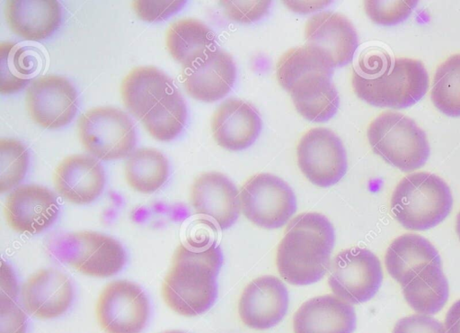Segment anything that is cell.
<instances>
[{
    "instance_id": "1",
    "label": "cell",
    "mask_w": 460,
    "mask_h": 333,
    "mask_svg": "<svg viewBox=\"0 0 460 333\" xmlns=\"http://www.w3.org/2000/svg\"><path fill=\"white\" fill-rule=\"evenodd\" d=\"M222 264L221 248L214 241L180 244L162 284L165 304L185 317L208 310L217 297V278Z\"/></svg>"
},
{
    "instance_id": "2",
    "label": "cell",
    "mask_w": 460,
    "mask_h": 333,
    "mask_svg": "<svg viewBox=\"0 0 460 333\" xmlns=\"http://www.w3.org/2000/svg\"><path fill=\"white\" fill-rule=\"evenodd\" d=\"M351 86L357 96L369 104L404 108L426 94L429 76L418 59L374 50L363 55L353 68Z\"/></svg>"
},
{
    "instance_id": "3",
    "label": "cell",
    "mask_w": 460,
    "mask_h": 333,
    "mask_svg": "<svg viewBox=\"0 0 460 333\" xmlns=\"http://www.w3.org/2000/svg\"><path fill=\"white\" fill-rule=\"evenodd\" d=\"M335 231L327 217L303 212L288 222L276 253L279 275L293 285L318 282L329 271Z\"/></svg>"
},
{
    "instance_id": "4",
    "label": "cell",
    "mask_w": 460,
    "mask_h": 333,
    "mask_svg": "<svg viewBox=\"0 0 460 333\" xmlns=\"http://www.w3.org/2000/svg\"><path fill=\"white\" fill-rule=\"evenodd\" d=\"M391 212L405 229L426 230L449 214L453 196L447 183L437 175L417 172L404 176L393 191Z\"/></svg>"
},
{
    "instance_id": "5",
    "label": "cell",
    "mask_w": 460,
    "mask_h": 333,
    "mask_svg": "<svg viewBox=\"0 0 460 333\" xmlns=\"http://www.w3.org/2000/svg\"><path fill=\"white\" fill-rule=\"evenodd\" d=\"M48 249L59 262L92 277L113 276L122 270L127 261L123 246L98 231L58 234L49 240Z\"/></svg>"
},
{
    "instance_id": "6",
    "label": "cell",
    "mask_w": 460,
    "mask_h": 333,
    "mask_svg": "<svg viewBox=\"0 0 460 333\" xmlns=\"http://www.w3.org/2000/svg\"><path fill=\"white\" fill-rule=\"evenodd\" d=\"M372 150L393 166L413 171L429 158L430 148L425 132L411 118L396 112H384L368 125Z\"/></svg>"
},
{
    "instance_id": "7",
    "label": "cell",
    "mask_w": 460,
    "mask_h": 333,
    "mask_svg": "<svg viewBox=\"0 0 460 333\" xmlns=\"http://www.w3.org/2000/svg\"><path fill=\"white\" fill-rule=\"evenodd\" d=\"M77 133L84 149L99 160L128 157L137 143L135 125L127 112L112 106H99L82 113Z\"/></svg>"
},
{
    "instance_id": "8",
    "label": "cell",
    "mask_w": 460,
    "mask_h": 333,
    "mask_svg": "<svg viewBox=\"0 0 460 333\" xmlns=\"http://www.w3.org/2000/svg\"><path fill=\"white\" fill-rule=\"evenodd\" d=\"M239 196L244 217L266 230L283 227L296 210L292 188L283 179L270 173H259L247 179Z\"/></svg>"
},
{
    "instance_id": "9",
    "label": "cell",
    "mask_w": 460,
    "mask_h": 333,
    "mask_svg": "<svg viewBox=\"0 0 460 333\" xmlns=\"http://www.w3.org/2000/svg\"><path fill=\"white\" fill-rule=\"evenodd\" d=\"M383 281L379 258L365 248L340 251L331 262L328 284L334 295L350 304L372 299Z\"/></svg>"
},
{
    "instance_id": "10",
    "label": "cell",
    "mask_w": 460,
    "mask_h": 333,
    "mask_svg": "<svg viewBox=\"0 0 460 333\" xmlns=\"http://www.w3.org/2000/svg\"><path fill=\"white\" fill-rule=\"evenodd\" d=\"M95 313L105 333H140L149 319L150 302L137 284L116 280L100 292Z\"/></svg>"
},
{
    "instance_id": "11",
    "label": "cell",
    "mask_w": 460,
    "mask_h": 333,
    "mask_svg": "<svg viewBox=\"0 0 460 333\" xmlns=\"http://www.w3.org/2000/svg\"><path fill=\"white\" fill-rule=\"evenodd\" d=\"M297 165L314 184L328 187L346 174V151L341 139L331 130L317 127L308 130L296 146Z\"/></svg>"
},
{
    "instance_id": "12",
    "label": "cell",
    "mask_w": 460,
    "mask_h": 333,
    "mask_svg": "<svg viewBox=\"0 0 460 333\" xmlns=\"http://www.w3.org/2000/svg\"><path fill=\"white\" fill-rule=\"evenodd\" d=\"M25 106L36 124L45 129H58L68 124L75 116L77 92L64 76H41L28 86Z\"/></svg>"
},
{
    "instance_id": "13",
    "label": "cell",
    "mask_w": 460,
    "mask_h": 333,
    "mask_svg": "<svg viewBox=\"0 0 460 333\" xmlns=\"http://www.w3.org/2000/svg\"><path fill=\"white\" fill-rule=\"evenodd\" d=\"M59 205L56 194L36 184H21L6 196L4 215L11 230L35 235L49 229L58 219Z\"/></svg>"
},
{
    "instance_id": "14",
    "label": "cell",
    "mask_w": 460,
    "mask_h": 333,
    "mask_svg": "<svg viewBox=\"0 0 460 333\" xmlns=\"http://www.w3.org/2000/svg\"><path fill=\"white\" fill-rule=\"evenodd\" d=\"M288 308V292L284 283L274 275H261L243 290L238 315L246 327L265 330L279 323Z\"/></svg>"
},
{
    "instance_id": "15",
    "label": "cell",
    "mask_w": 460,
    "mask_h": 333,
    "mask_svg": "<svg viewBox=\"0 0 460 333\" xmlns=\"http://www.w3.org/2000/svg\"><path fill=\"white\" fill-rule=\"evenodd\" d=\"M236 79L233 57L217 47L183 67L182 83L192 98L213 103L225 97Z\"/></svg>"
},
{
    "instance_id": "16",
    "label": "cell",
    "mask_w": 460,
    "mask_h": 333,
    "mask_svg": "<svg viewBox=\"0 0 460 333\" xmlns=\"http://www.w3.org/2000/svg\"><path fill=\"white\" fill-rule=\"evenodd\" d=\"M190 200L197 214L209 220L221 230L232 227L241 212L236 186L219 172L198 176L191 184Z\"/></svg>"
},
{
    "instance_id": "17",
    "label": "cell",
    "mask_w": 460,
    "mask_h": 333,
    "mask_svg": "<svg viewBox=\"0 0 460 333\" xmlns=\"http://www.w3.org/2000/svg\"><path fill=\"white\" fill-rule=\"evenodd\" d=\"M106 183L102 165L87 154L66 157L53 173L57 193L66 202L85 205L94 202L102 193Z\"/></svg>"
},
{
    "instance_id": "18",
    "label": "cell",
    "mask_w": 460,
    "mask_h": 333,
    "mask_svg": "<svg viewBox=\"0 0 460 333\" xmlns=\"http://www.w3.org/2000/svg\"><path fill=\"white\" fill-rule=\"evenodd\" d=\"M21 299L25 310L40 320L63 315L70 307L74 290L70 279L56 268L40 269L22 284Z\"/></svg>"
},
{
    "instance_id": "19",
    "label": "cell",
    "mask_w": 460,
    "mask_h": 333,
    "mask_svg": "<svg viewBox=\"0 0 460 333\" xmlns=\"http://www.w3.org/2000/svg\"><path fill=\"white\" fill-rule=\"evenodd\" d=\"M306 44L320 49L333 68L349 63L358 48L355 27L343 14L322 12L311 16L305 26Z\"/></svg>"
},
{
    "instance_id": "20",
    "label": "cell",
    "mask_w": 460,
    "mask_h": 333,
    "mask_svg": "<svg viewBox=\"0 0 460 333\" xmlns=\"http://www.w3.org/2000/svg\"><path fill=\"white\" fill-rule=\"evenodd\" d=\"M258 111L250 103L230 98L224 101L211 119L216 142L223 148L238 151L250 147L261 130Z\"/></svg>"
},
{
    "instance_id": "21",
    "label": "cell",
    "mask_w": 460,
    "mask_h": 333,
    "mask_svg": "<svg viewBox=\"0 0 460 333\" xmlns=\"http://www.w3.org/2000/svg\"><path fill=\"white\" fill-rule=\"evenodd\" d=\"M356 326L352 304L333 293L305 301L293 317L294 333H353Z\"/></svg>"
},
{
    "instance_id": "22",
    "label": "cell",
    "mask_w": 460,
    "mask_h": 333,
    "mask_svg": "<svg viewBox=\"0 0 460 333\" xmlns=\"http://www.w3.org/2000/svg\"><path fill=\"white\" fill-rule=\"evenodd\" d=\"M333 70H315L293 81L286 89L296 111L306 120L322 122L336 113L340 98L332 81Z\"/></svg>"
},
{
    "instance_id": "23",
    "label": "cell",
    "mask_w": 460,
    "mask_h": 333,
    "mask_svg": "<svg viewBox=\"0 0 460 333\" xmlns=\"http://www.w3.org/2000/svg\"><path fill=\"white\" fill-rule=\"evenodd\" d=\"M4 13L11 31L31 41L49 37L62 20L60 4L55 0H10L5 3Z\"/></svg>"
},
{
    "instance_id": "24",
    "label": "cell",
    "mask_w": 460,
    "mask_h": 333,
    "mask_svg": "<svg viewBox=\"0 0 460 333\" xmlns=\"http://www.w3.org/2000/svg\"><path fill=\"white\" fill-rule=\"evenodd\" d=\"M174 89L171 77L153 66L132 68L120 84L125 107L139 120Z\"/></svg>"
},
{
    "instance_id": "25",
    "label": "cell",
    "mask_w": 460,
    "mask_h": 333,
    "mask_svg": "<svg viewBox=\"0 0 460 333\" xmlns=\"http://www.w3.org/2000/svg\"><path fill=\"white\" fill-rule=\"evenodd\" d=\"M435 262H441L437 248L427 238L414 233L395 238L385 254L386 271L402 287L427 265Z\"/></svg>"
},
{
    "instance_id": "26",
    "label": "cell",
    "mask_w": 460,
    "mask_h": 333,
    "mask_svg": "<svg viewBox=\"0 0 460 333\" xmlns=\"http://www.w3.org/2000/svg\"><path fill=\"white\" fill-rule=\"evenodd\" d=\"M165 40L170 55L182 67L217 48L212 30L194 18H183L172 22L167 29Z\"/></svg>"
},
{
    "instance_id": "27",
    "label": "cell",
    "mask_w": 460,
    "mask_h": 333,
    "mask_svg": "<svg viewBox=\"0 0 460 333\" xmlns=\"http://www.w3.org/2000/svg\"><path fill=\"white\" fill-rule=\"evenodd\" d=\"M402 294L408 305L419 314L433 315L438 312L449 295L441 262L427 265L402 287Z\"/></svg>"
},
{
    "instance_id": "28",
    "label": "cell",
    "mask_w": 460,
    "mask_h": 333,
    "mask_svg": "<svg viewBox=\"0 0 460 333\" xmlns=\"http://www.w3.org/2000/svg\"><path fill=\"white\" fill-rule=\"evenodd\" d=\"M124 176L128 186L134 191L152 194L167 181L169 162L156 148H137L125 160Z\"/></svg>"
},
{
    "instance_id": "29",
    "label": "cell",
    "mask_w": 460,
    "mask_h": 333,
    "mask_svg": "<svg viewBox=\"0 0 460 333\" xmlns=\"http://www.w3.org/2000/svg\"><path fill=\"white\" fill-rule=\"evenodd\" d=\"M187 106L181 93L174 89L161 99L142 119L148 134L159 141L175 139L184 128Z\"/></svg>"
},
{
    "instance_id": "30",
    "label": "cell",
    "mask_w": 460,
    "mask_h": 333,
    "mask_svg": "<svg viewBox=\"0 0 460 333\" xmlns=\"http://www.w3.org/2000/svg\"><path fill=\"white\" fill-rule=\"evenodd\" d=\"M430 97L446 115L460 116V53L450 56L437 68Z\"/></svg>"
},
{
    "instance_id": "31",
    "label": "cell",
    "mask_w": 460,
    "mask_h": 333,
    "mask_svg": "<svg viewBox=\"0 0 460 333\" xmlns=\"http://www.w3.org/2000/svg\"><path fill=\"white\" fill-rule=\"evenodd\" d=\"M27 51L10 41L0 45V92L2 94L16 93L30 82L35 66Z\"/></svg>"
},
{
    "instance_id": "32",
    "label": "cell",
    "mask_w": 460,
    "mask_h": 333,
    "mask_svg": "<svg viewBox=\"0 0 460 333\" xmlns=\"http://www.w3.org/2000/svg\"><path fill=\"white\" fill-rule=\"evenodd\" d=\"M27 148L15 139L0 140V192L4 194L20 185L29 168Z\"/></svg>"
},
{
    "instance_id": "33",
    "label": "cell",
    "mask_w": 460,
    "mask_h": 333,
    "mask_svg": "<svg viewBox=\"0 0 460 333\" xmlns=\"http://www.w3.org/2000/svg\"><path fill=\"white\" fill-rule=\"evenodd\" d=\"M418 1H365L364 8L372 22L381 25H394L404 21Z\"/></svg>"
},
{
    "instance_id": "34",
    "label": "cell",
    "mask_w": 460,
    "mask_h": 333,
    "mask_svg": "<svg viewBox=\"0 0 460 333\" xmlns=\"http://www.w3.org/2000/svg\"><path fill=\"white\" fill-rule=\"evenodd\" d=\"M271 1H219L224 14L239 23H252L263 18L270 10Z\"/></svg>"
},
{
    "instance_id": "35",
    "label": "cell",
    "mask_w": 460,
    "mask_h": 333,
    "mask_svg": "<svg viewBox=\"0 0 460 333\" xmlns=\"http://www.w3.org/2000/svg\"><path fill=\"white\" fill-rule=\"evenodd\" d=\"M186 1H133L131 6L137 16L146 22L164 21L175 14Z\"/></svg>"
},
{
    "instance_id": "36",
    "label": "cell",
    "mask_w": 460,
    "mask_h": 333,
    "mask_svg": "<svg viewBox=\"0 0 460 333\" xmlns=\"http://www.w3.org/2000/svg\"><path fill=\"white\" fill-rule=\"evenodd\" d=\"M27 317L15 299L0 296V333H26Z\"/></svg>"
},
{
    "instance_id": "37",
    "label": "cell",
    "mask_w": 460,
    "mask_h": 333,
    "mask_svg": "<svg viewBox=\"0 0 460 333\" xmlns=\"http://www.w3.org/2000/svg\"><path fill=\"white\" fill-rule=\"evenodd\" d=\"M392 333H447L445 325L429 315L413 314L400 319Z\"/></svg>"
},
{
    "instance_id": "38",
    "label": "cell",
    "mask_w": 460,
    "mask_h": 333,
    "mask_svg": "<svg viewBox=\"0 0 460 333\" xmlns=\"http://www.w3.org/2000/svg\"><path fill=\"white\" fill-rule=\"evenodd\" d=\"M0 296L15 299L18 294V284L13 271L4 261L0 271Z\"/></svg>"
},
{
    "instance_id": "39",
    "label": "cell",
    "mask_w": 460,
    "mask_h": 333,
    "mask_svg": "<svg viewBox=\"0 0 460 333\" xmlns=\"http://www.w3.org/2000/svg\"><path fill=\"white\" fill-rule=\"evenodd\" d=\"M332 1H283L285 6L289 10L307 14L323 9Z\"/></svg>"
},
{
    "instance_id": "40",
    "label": "cell",
    "mask_w": 460,
    "mask_h": 333,
    "mask_svg": "<svg viewBox=\"0 0 460 333\" xmlns=\"http://www.w3.org/2000/svg\"><path fill=\"white\" fill-rule=\"evenodd\" d=\"M444 325L447 333H460V300L453 303L447 310Z\"/></svg>"
},
{
    "instance_id": "41",
    "label": "cell",
    "mask_w": 460,
    "mask_h": 333,
    "mask_svg": "<svg viewBox=\"0 0 460 333\" xmlns=\"http://www.w3.org/2000/svg\"><path fill=\"white\" fill-rule=\"evenodd\" d=\"M456 234L458 236V238L460 239V212H458V214L456 216Z\"/></svg>"
},
{
    "instance_id": "42",
    "label": "cell",
    "mask_w": 460,
    "mask_h": 333,
    "mask_svg": "<svg viewBox=\"0 0 460 333\" xmlns=\"http://www.w3.org/2000/svg\"><path fill=\"white\" fill-rule=\"evenodd\" d=\"M163 333H184V332L180 331V330H168V331H165V332H163Z\"/></svg>"
}]
</instances>
